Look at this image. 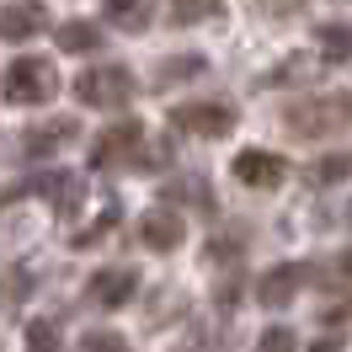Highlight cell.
<instances>
[{
    "label": "cell",
    "instance_id": "6da1fadb",
    "mask_svg": "<svg viewBox=\"0 0 352 352\" xmlns=\"http://www.w3.org/2000/svg\"><path fill=\"white\" fill-rule=\"evenodd\" d=\"M352 123V91H336V96H309V102H294L283 112V129L294 139H326V133L347 129Z\"/></svg>",
    "mask_w": 352,
    "mask_h": 352
},
{
    "label": "cell",
    "instance_id": "7a4b0ae2",
    "mask_svg": "<svg viewBox=\"0 0 352 352\" xmlns=\"http://www.w3.org/2000/svg\"><path fill=\"white\" fill-rule=\"evenodd\" d=\"M54 91H59V75H54L48 59L22 54V59L6 65V102H16V107H38V102H48Z\"/></svg>",
    "mask_w": 352,
    "mask_h": 352
},
{
    "label": "cell",
    "instance_id": "3957f363",
    "mask_svg": "<svg viewBox=\"0 0 352 352\" xmlns=\"http://www.w3.org/2000/svg\"><path fill=\"white\" fill-rule=\"evenodd\" d=\"M75 96H80V107H123L133 96V75L123 65H96L75 80Z\"/></svg>",
    "mask_w": 352,
    "mask_h": 352
},
{
    "label": "cell",
    "instance_id": "277c9868",
    "mask_svg": "<svg viewBox=\"0 0 352 352\" xmlns=\"http://www.w3.org/2000/svg\"><path fill=\"white\" fill-rule=\"evenodd\" d=\"M171 129L198 133V139H224L235 129V107L230 102H182V107H171Z\"/></svg>",
    "mask_w": 352,
    "mask_h": 352
},
{
    "label": "cell",
    "instance_id": "5b68a950",
    "mask_svg": "<svg viewBox=\"0 0 352 352\" xmlns=\"http://www.w3.org/2000/svg\"><path fill=\"white\" fill-rule=\"evenodd\" d=\"M139 144H144V123H139V118H123V123H112V129L91 144V166H96V171H112L118 160H133Z\"/></svg>",
    "mask_w": 352,
    "mask_h": 352
},
{
    "label": "cell",
    "instance_id": "8992f818",
    "mask_svg": "<svg viewBox=\"0 0 352 352\" xmlns=\"http://www.w3.org/2000/svg\"><path fill=\"white\" fill-rule=\"evenodd\" d=\"M139 294V272L133 267H102V272H91L86 283V305L91 309H123Z\"/></svg>",
    "mask_w": 352,
    "mask_h": 352
},
{
    "label": "cell",
    "instance_id": "52a82bcc",
    "mask_svg": "<svg viewBox=\"0 0 352 352\" xmlns=\"http://www.w3.org/2000/svg\"><path fill=\"white\" fill-rule=\"evenodd\" d=\"M235 176H241L245 187H256V192H267V187H278L288 176V160L272 150H241L235 155Z\"/></svg>",
    "mask_w": 352,
    "mask_h": 352
},
{
    "label": "cell",
    "instance_id": "ba28073f",
    "mask_svg": "<svg viewBox=\"0 0 352 352\" xmlns=\"http://www.w3.org/2000/svg\"><path fill=\"white\" fill-rule=\"evenodd\" d=\"M299 283H305V267H299V262H278L272 272H262V283H256V305L283 309L288 299L299 294Z\"/></svg>",
    "mask_w": 352,
    "mask_h": 352
},
{
    "label": "cell",
    "instance_id": "9c48e42d",
    "mask_svg": "<svg viewBox=\"0 0 352 352\" xmlns=\"http://www.w3.org/2000/svg\"><path fill=\"white\" fill-rule=\"evenodd\" d=\"M75 133H80V123H75V118H54V123H43V129H27L22 155H27V160H48L54 150H65Z\"/></svg>",
    "mask_w": 352,
    "mask_h": 352
},
{
    "label": "cell",
    "instance_id": "30bf717a",
    "mask_svg": "<svg viewBox=\"0 0 352 352\" xmlns=\"http://www.w3.org/2000/svg\"><path fill=\"white\" fill-rule=\"evenodd\" d=\"M182 235H187V230H182V214H176V208H150V214L139 219V241L150 245V251H176Z\"/></svg>",
    "mask_w": 352,
    "mask_h": 352
},
{
    "label": "cell",
    "instance_id": "8fae6325",
    "mask_svg": "<svg viewBox=\"0 0 352 352\" xmlns=\"http://www.w3.org/2000/svg\"><path fill=\"white\" fill-rule=\"evenodd\" d=\"M32 192H43L59 214H75L86 187H80V176H75V171H43V176H32Z\"/></svg>",
    "mask_w": 352,
    "mask_h": 352
},
{
    "label": "cell",
    "instance_id": "7c38bea8",
    "mask_svg": "<svg viewBox=\"0 0 352 352\" xmlns=\"http://www.w3.org/2000/svg\"><path fill=\"white\" fill-rule=\"evenodd\" d=\"M43 27H48V11L38 6V0H11V6H6V16H0V32H6V43H22V38L43 32Z\"/></svg>",
    "mask_w": 352,
    "mask_h": 352
},
{
    "label": "cell",
    "instance_id": "4fadbf2b",
    "mask_svg": "<svg viewBox=\"0 0 352 352\" xmlns=\"http://www.w3.org/2000/svg\"><path fill=\"white\" fill-rule=\"evenodd\" d=\"M198 75H208V59L203 54H176V59H160L155 65V86H182V80H198Z\"/></svg>",
    "mask_w": 352,
    "mask_h": 352
},
{
    "label": "cell",
    "instance_id": "5bb4252c",
    "mask_svg": "<svg viewBox=\"0 0 352 352\" xmlns=\"http://www.w3.org/2000/svg\"><path fill=\"white\" fill-rule=\"evenodd\" d=\"M102 11H107L112 27H123V32H144L150 27V0H102Z\"/></svg>",
    "mask_w": 352,
    "mask_h": 352
},
{
    "label": "cell",
    "instance_id": "9a60e30c",
    "mask_svg": "<svg viewBox=\"0 0 352 352\" xmlns=\"http://www.w3.org/2000/svg\"><path fill=\"white\" fill-rule=\"evenodd\" d=\"M347 176H352V150H336V155H320L305 171V182L309 187H336V182H347Z\"/></svg>",
    "mask_w": 352,
    "mask_h": 352
},
{
    "label": "cell",
    "instance_id": "2e32d148",
    "mask_svg": "<svg viewBox=\"0 0 352 352\" xmlns=\"http://www.w3.org/2000/svg\"><path fill=\"white\" fill-rule=\"evenodd\" d=\"M54 38H59L65 54H96V48H102V27L96 22H65Z\"/></svg>",
    "mask_w": 352,
    "mask_h": 352
},
{
    "label": "cell",
    "instance_id": "e0dca14e",
    "mask_svg": "<svg viewBox=\"0 0 352 352\" xmlns=\"http://www.w3.org/2000/svg\"><path fill=\"white\" fill-rule=\"evenodd\" d=\"M224 11V0H171L166 6V16H171L176 27H198V22H208V16H219Z\"/></svg>",
    "mask_w": 352,
    "mask_h": 352
},
{
    "label": "cell",
    "instance_id": "ac0fdd59",
    "mask_svg": "<svg viewBox=\"0 0 352 352\" xmlns=\"http://www.w3.org/2000/svg\"><path fill=\"white\" fill-rule=\"evenodd\" d=\"M315 43L326 59H352V22H326L315 32Z\"/></svg>",
    "mask_w": 352,
    "mask_h": 352
},
{
    "label": "cell",
    "instance_id": "d6986e66",
    "mask_svg": "<svg viewBox=\"0 0 352 352\" xmlns=\"http://www.w3.org/2000/svg\"><path fill=\"white\" fill-rule=\"evenodd\" d=\"M27 352H59V326L54 320H32L27 326Z\"/></svg>",
    "mask_w": 352,
    "mask_h": 352
},
{
    "label": "cell",
    "instance_id": "ffe728a7",
    "mask_svg": "<svg viewBox=\"0 0 352 352\" xmlns=\"http://www.w3.org/2000/svg\"><path fill=\"white\" fill-rule=\"evenodd\" d=\"M75 352H129V342H123L118 331H86Z\"/></svg>",
    "mask_w": 352,
    "mask_h": 352
},
{
    "label": "cell",
    "instance_id": "44dd1931",
    "mask_svg": "<svg viewBox=\"0 0 352 352\" xmlns=\"http://www.w3.org/2000/svg\"><path fill=\"white\" fill-rule=\"evenodd\" d=\"M241 245H245V230H224V235L208 241V256H214V262H230V256H241Z\"/></svg>",
    "mask_w": 352,
    "mask_h": 352
},
{
    "label": "cell",
    "instance_id": "7402d4cb",
    "mask_svg": "<svg viewBox=\"0 0 352 352\" xmlns=\"http://www.w3.org/2000/svg\"><path fill=\"white\" fill-rule=\"evenodd\" d=\"M299 342H294V331H283V326H272V331H262V347L256 352H294Z\"/></svg>",
    "mask_w": 352,
    "mask_h": 352
},
{
    "label": "cell",
    "instance_id": "603a6c76",
    "mask_svg": "<svg viewBox=\"0 0 352 352\" xmlns=\"http://www.w3.org/2000/svg\"><path fill=\"white\" fill-rule=\"evenodd\" d=\"M262 11H267V16H299L305 0H262Z\"/></svg>",
    "mask_w": 352,
    "mask_h": 352
},
{
    "label": "cell",
    "instance_id": "cb8c5ba5",
    "mask_svg": "<svg viewBox=\"0 0 352 352\" xmlns=\"http://www.w3.org/2000/svg\"><path fill=\"white\" fill-rule=\"evenodd\" d=\"M309 352H342V342H331V336H326V342H315Z\"/></svg>",
    "mask_w": 352,
    "mask_h": 352
}]
</instances>
